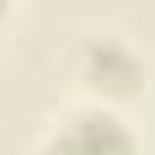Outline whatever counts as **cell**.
Here are the masks:
<instances>
[{"label": "cell", "instance_id": "6da1fadb", "mask_svg": "<svg viewBox=\"0 0 155 155\" xmlns=\"http://www.w3.org/2000/svg\"><path fill=\"white\" fill-rule=\"evenodd\" d=\"M64 155H134V144L118 118L91 112V118H75V128L64 134Z\"/></svg>", "mask_w": 155, "mask_h": 155}, {"label": "cell", "instance_id": "7a4b0ae2", "mask_svg": "<svg viewBox=\"0 0 155 155\" xmlns=\"http://www.w3.org/2000/svg\"><path fill=\"white\" fill-rule=\"evenodd\" d=\"M0 5H5V0H0Z\"/></svg>", "mask_w": 155, "mask_h": 155}]
</instances>
